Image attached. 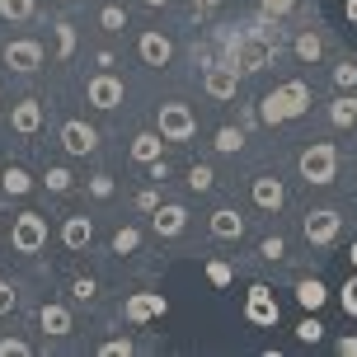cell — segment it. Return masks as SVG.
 <instances>
[{"mask_svg": "<svg viewBox=\"0 0 357 357\" xmlns=\"http://www.w3.org/2000/svg\"><path fill=\"white\" fill-rule=\"evenodd\" d=\"M226 47H231V56H226V61H231L240 75H259V71H268V66H273V47H278V38L250 29V33L226 38Z\"/></svg>", "mask_w": 357, "mask_h": 357, "instance_id": "1", "label": "cell"}, {"mask_svg": "<svg viewBox=\"0 0 357 357\" xmlns=\"http://www.w3.org/2000/svg\"><path fill=\"white\" fill-rule=\"evenodd\" d=\"M259 118L264 123H287V118H301L305 108H310V85L305 80H287V85H278L273 94H264L259 99Z\"/></svg>", "mask_w": 357, "mask_h": 357, "instance_id": "2", "label": "cell"}, {"mask_svg": "<svg viewBox=\"0 0 357 357\" xmlns=\"http://www.w3.org/2000/svg\"><path fill=\"white\" fill-rule=\"evenodd\" d=\"M296 165H301V178L310 183V188H329L334 174H339V146L334 142H310Z\"/></svg>", "mask_w": 357, "mask_h": 357, "instance_id": "3", "label": "cell"}, {"mask_svg": "<svg viewBox=\"0 0 357 357\" xmlns=\"http://www.w3.org/2000/svg\"><path fill=\"white\" fill-rule=\"evenodd\" d=\"M10 245H15L19 254L47 250V216H43V212H19L15 226H10Z\"/></svg>", "mask_w": 357, "mask_h": 357, "instance_id": "4", "label": "cell"}, {"mask_svg": "<svg viewBox=\"0 0 357 357\" xmlns=\"http://www.w3.org/2000/svg\"><path fill=\"white\" fill-rule=\"evenodd\" d=\"M197 113L188 104H160V137L165 142H193Z\"/></svg>", "mask_w": 357, "mask_h": 357, "instance_id": "5", "label": "cell"}, {"mask_svg": "<svg viewBox=\"0 0 357 357\" xmlns=\"http://www.w3.org/2000/svg\"><path fill=\"white\" fill-rule=\"evenodd\" d=\"M339 231H343V216L334 212V207H315V212H305V221H301V235L310 245H334Z\"/></svg>", "mask_w": 357, "mask_h": 357, "instance_id": "6", "label": "cell"}, {"mask_svg": "<svg viewBox=\"0 0 357 357\" xmlns=\"http://www.w3.org/2000/svg\"><path fill=\"white\" fill-rule=\"evenodd\" d=\"M278 315H282V310H278V296H273L264 282H254L250 296H245V320H250L254 329H273Z\"/></svg>", "mask_w": 357, "mask_h": 357, "instance_id": "7", "label": "cell"}, {"mask_svg": "<svg viewBox=\"0 0 357 357\" xmlns=\"http://www.w3.org/2000/svg\"><path fill=\"white\" fill-rule=\"evenodd\" d=\"M85 99H89L94 108H99V113H108V108H118V104H123V80H118L113 71L89 75V80H85Z\"/></svg>", "mask_w": 357, "mask_h": 357, "instance_id": "8", "label": "cell"}, {"mask_svg": "<svg viewBox=\"0 0 357 357\" xmlns=\"http://www.w3.org/2000/svg\"><path fill=\"white\" fill-rule=\"evenodd\" d=\"M5 66L19 75H33L38 66H43V43H33V38H15V43H5Z\"/></svg>", "mask_w": 357, "mask_h": 357, "instance_id": "9", "label": "cell"}, {"mask_svg": "<svg viewBox=\"0 0 357 357\" xmlns=\"http://www.w3.org/2000/svg\"><path fill=\"white\" fill-rule=\"evenodd\" d=\"M202 89H207L212 99H235V89H240V71H235L231 61H212V66L202 71Z\"/></svg>", "mask_w": 357, "mask_h": 357, "instance_id": "10", "label": "cell"}, {"mask_svg": "<svg viewBox=\"0 0 357 357\" xmlns=\"http://www.w3.org/2000/svg\"><path fill=\"white\" fill-rule=\"evenodd\" d=\"M165 310H169V301H165L160 291H137V296H127V305H123L127 324H146V320H160Z\"/></svg>", "mask_w": 357, "mask_h": 357, "instance_id": "11", "label": "cell"}, {"mask_svg": "<svg viewBox=\"0 0 357 357\" xmlns=\"http://www.w3.org/2000/svg\"><path fill=\"white\" fill-rule=\"evenodd\" d=\"M61 146H66V155H94L99 132H94L89 123H80V118H71V123L61 127Z\"/></svg>", "mask_w": 357, "mask_h": 357, "instance_id": "12", "label": "cell"}, {"mask_svg": "<svg viewBox=\"0 0 357 357\" xmlns=\"http://www.w3.org/2000/svg\"><path fill=\"white\" fill-rule=\"evenodd\" d=\"M151 226H155L160 240H174V235H183V226H188V207H178V202H160L155 216H151Z\"/></svg>", "mask_w": 357, "mask_h": 357, "instance_id": "13", "label": "cell"}, {"mask_svg": "<svg viewBox=\"0 0 357 357\" xmlns=\"http://www.w3.org/2000/svg\"><path fill=\"white\" fill-rule=\"evenodd\" d=\"M282 202H287L282 178H273V174L254 178V207H259V212H282Z\"/></svg>", "mask_w": 357, "mask_h": 357, "instance_id": "14", "label": "cell"}, {"mask_svg": "<svg viewBox=\"0 0 357 357\" xmlns=\"http://www.w3.org/2000/svg\"><path fill=\"white\" fill-rule=\"evenodd\" d=\"M10 127H15L19 137H33L38 127H43V99H19L10 108Z\"/></svg>", "mask_w": 357, "mask_h": 357, "instance_id": "15", "label": "cell"}, {"mask_svg": "<svg viewBox=\"0 0 357 357\" xmlns=\"http://www.w3.org/2000/svg\"><path fill=\"white\" fill-rule=\"evenodd\" d=\"M89 240H94V221H89V216H66V221H61V245L71 254L89 250Z\"/></svg>", "mask_w": 357, "mask_h": 357, "instance_id": "16", "label": "cell"}, {"mask_svg": "<svg viewBox=\"0 0 357 357\" xmlns=\"http://www.w3.org/2000/svg\"><path fill=\"white\" fill-rule=\"evenodd\" d=\"M137 52H142L146 66H169V61H174V43H169L165 33H142Z\"/></svg>", "mask_w": 357, "mask_h": 357, "instance_id": "17", "label": "cell"}, {"mask_svg": "<svg viewBox=\"0 0 357 357\" xmlns=\"http://www.w3.org/2000/svg\"><path fill=\"white\" fill-rule=\"evenodd\" d=\"M38 324H43L52 339H66V334L75 329V324H71V310H66V305H56V301H47L43 310H38Z\"/></svg>", "mask_w": 357, "mask_h": 357, "instance_id": "18", "label": "cell"}, {"mask_svg": "<svg viewBox=\"0 0 357 357\" xmlns=\"http://www.w3.org/2000/svg\"><path fill=\"white\" fill-rule=\"evenodd\" d=\"M212 235L216 240H240V235H245V216L235 212V207H216L212 212Z\"/></svg>", "mask_w": 357, "mask_h": 357, "instance_id": "19", "label": "cell"}, {"mask_svg": "<svg viewBox=\"0 0 357 357\" xmlns=\"http://www.w3.org/2000/svg\"><path fill=\"white\" fill-rule=\"evenodd\" d=\"M329 123L334 127H357V94L353 89H343L339 99L329 104Z\"/></svg>", "mask_w": 357, "mask_h": 357, "instance_id": "20", "label": "cell"}, {"mask_svg": "<svg viewBox=\"0 0 357 357\" xmlns=\"http://www.w3.org/2000/svg\"><path fill=\"white\" fill-rule=\"evenodd\" d=\"M160 146H165L160 132H142V137H132V160H137V165L160 160Z\"/></svg>", "mask_w": 357, "mask_h": 357, "instance_id": "21", "label": "cell"}, {"mask_svg": "<svg viewBox=\"0 0 357 357\" xmlns=\"http://www.w3.org/2000/svg\"><path fill=\"white\" fill-rule=\"evenodd\" d=\"M296 301H301L305 310H320V305L329 301V291H324L320 278H301V282H296Z\"/></svg>", "mask_w": 357, "mask_h": 357, "instance_id": "22", "label": "cell"}, {"mask_svg": "<svg viewBox=\"0 0 357 357\" xmlns=\"http://www.w3.org/2000/svg\"><path fill=\"white\" fill-rule=\"evenodd\" d=\"M0 188H5V197H24L29 188H33V174H29V169H19V165H10V169L0 174Z\"/></svg>", "mask_w": 357, "mask_h": 357, "instance_id": "23", "label": "cell"}, {"mask_svg": "<svg viewBox=\"0 0 357 357\" xmlns=\"http://www.w3.org/2000/svg\"><path fill=\"white\" fill-rule=\"evenodd\" d=\"M99 29H104V33H123L127 29V10L123 5H104V10H99Z\"/></svg>", "mask_w": 357, "mask_h": 357, "instance_id": "24", "label": "cell"}, {"mask_svg": "<svg viewBox=\"0 0 357 357\" xmlns=\"http://www.w3.org/2000/svg\"><path fill=\"white\" fill-rule=\"evenodd\" d=\"M137 245H142V231L137 226H118L113 231V254H137Z\"/></svg>", "mask_w": 357, "mask_h": 357, "instance_id": "25", "label": "cell"}, {"mask_svg": "<svg viewBox=\"0 0 357 357\" xmlns=\"http://www.w3.org/2000/svg\"><path fill=\"white\" fill-rule=\"evenodd\" d=\"M216 151H221V155H235V151H240V146H245V132H240V127H221V132H216Z\"/></svg>", "mask_w": 357, "mask_h": 357, "instance_id": "26", "label": "cell"}, {"mask_svg": "<svg viewBox=\"0 0 357 357\" xmlns=\"http://www.w3.org/2000/svg\"><path fill=\"white\" fill-rule=\"evenodd\" d=\"M320 52H324L320 33H301L296 38V56H301V61H320Z\"/></svg>", "mask_w": 357, "mask_h": 357, "instance_id": "27", "label": "cell"}, {"mask_svg": "<svg viewBox=\"0 0 357 357\" xmlns=\"http://www.w3.org/2000/svg\"><path fill=\"white\" fill-rule=\"evenodd\" d=\"M33 15V0H0V19H10V24H19V19Z\"/></svg>", "mask_w": 357, "mask_h": 357, "instance_id": "28", "label": "cell"}, {"mask_svg": "<svg viewBox=\"0 0 357 357\" xmlns=\"http://www.w3.org/2000/svg\"><path fill=\"white\" fill-rule=\"evenodd\" d=\"M43 183H47V188H52V193H71V169H61V165H52V169H47V174H43Z\"/></svg>", "mask_w": 357, "mask_h": 357, "instance_id": "29", "label": "cell"}, {"mask_svg": "<svg viewBox=\"0 0 357 357\" xmlns=\"http://www.w3.org/2000/svg\"><path fill=\"white\" fill-rule=\"evenodd\" d=\"M212 183H216V174L207 165H193V169H188V188H193V193H212Z\"/></svg>", "mask_w": 357, "mask_h": 357, "instance_id": "30", "label": "cell"}, {"mask_svg": "<svg viewBox=\"0 0 357 357\" xmlns=\"http://www.w3.org/2000/svg\"><path fill=\"white\" fill-rule=\"evenodd\" d=\"M259 259H268V264H278V259H287V240H282V235H268L264 245H259Z\"/></svg>", "mask_w": 357, "mask_h": 357, "instance_id": "31", "label": "cell"}, {"mask_svg": "<svg viewBox=\"0 0 357 357\" xmlns=\"http://www.w3.org/2000/svg\"><path fill=\"white\" fill-rule=\"evenodd\" d=\"M296 339H301V343H320L324 339V324L315 320V315H305V320L296 324Z\"/></svg>", "mask_w": 357, "mask_h": 357, "instance_id": "32", "label": "cell"}, {"mask_svg": "<svg viewBox=\"0 0 357 357\" xmlns=\"http://www.w3.org/2000/svg\"><path fill=\"white\" fill-rule=\"evenodd\" d=\"M71 52H75V29H71V24H56V56L66 61Z\"/></svg>", "mask_w": 357, "mask_h": 357, "instance_id": "33", "label": "cell"}, {"mask_svg": "<svg viewBox=\"0 0 357 357\" xmlns=\"http://www.w3.org/2000/svg\"><path fill=\"white\" fill-rule=\"evenodd\" d=\"M259 10H264V19H287L296 10V0H259Z\"/></svg>", "mask_w": 357, "mask_h": 357, "instance_id": "34", "label": "cell"}, {"mask_svg": "<svg viewBox=\"0 0 357 357\" xmlns=\"http://www.w3.org/2000/svg\"><path fill=\"white\" fill-rule=\"evenodd\" d=\"M207 278H212V287H231V264L226 259H212L207 264Z\"/></svg>", "mask_w": 357, "mask_h": 357, "instance_id": "35", "label": "cell"}, {"mask_svg": "<svg viewBox=\"0 0 357 357\" xmlns=\"http://www.w3.org/2000/svg\"><path fill=\"white\" fill-rule=\"evenodd\" d=\"M334 85H339V89H353V85H357V61H343V66H334Z\"/></svg>", "mask_w": 357, "mask_h": 357, "instance_id": "36", "label": "cell"}, {"mask_svg": "<svg viewBox=\"0 0 357 357\" xmlns=\"http://www.w3.org/2000/svg\"><path fill=\"white\" fill-rule=\"evenodd\" d=\"M339 301H343V315H357V273L343 282V296H339Z\"/></svg>", "mask_w": 357, "mask_h": 357, "instance_id": "37", "label": "cell"}, {"mask_svg": "<svg viewBox=\"0 0 357 357\" xmlns=\"http://www.w3.org/2000/svg\"><path fill=\"white\" fill-rule=\"evenodd\" d=\"M75 301H94V296H99V287H94V278H75Z\"/></svg>", "mask_w": 357, "mask_h": 357, "instance_id": "38", "label": "cell"}, {"mask_svg": "<svg viewBox=\"0 0 357 357\" xmlns=\"http://www.w3.org/2000/svg\"><path fill=\"white\" fill-rule=\"evenodd\" d=\"M89 193L94 197H113V174H94L89 178Z\"/></svg>", "mask_w": 357, "mask_h": 357, "instance_id": "39", "label": "cell"}, {"mask_svg": "<svg viewBox=\"0 0 357 357\" xmlns=\"http://www.w3.org/2000/svg\"><path fill=\"white\" fill-rule=\"evenodd\" d=\"M0 357H29V343L24 339H0Z\"/></svg>", "mask_w": 357, "mask_h": 357, "instance_id": "40", "label": "cell"}, {"mask_svg": "<svg viewBox=\"0 0 357 357\" xmlns=\"http://www.w3.org/2000/svg\"><path fill=\"white\" fill-rule=\"evenodd\" d=\"M99 353H104V357H127V353H132V339H108Z\"/></svg>", "mask_w": 357, "mask_h": 357, "instance_id": "41", "label": "cell"}, {"mask_svg": "<svg viewBox=\"0 0 357 357\" xmlns=\"http://www.w3.org/2000/svg\"><path fill=\"white\" fill-rule=\"evenodd\" d=\"M137 207H142V212H155V207H160L155 188H142V193H137Z\"/></svg>", "mask_w": 357, "mask_h": 357, "instance_id": "42", "label": "cell"}, {"mask_svg": "<svg viewBox=\"0 0 357 357\" xmlns=\"http://www.w3.org/2000/svg\"><path fill=\"white\" fill-rule=\"evenodd\" d=\"M10 310H15V287L0 282V315H10Z\"/></svg>", "mask_w": 357, "mask_h": 357, "instance_id": "43", "label": "cell"}, {"mask_svg": "<svg viewBox=\"0 0 357 357\" xmlns=\"http://www.w3.org/2000/svg\"><path fill=\"white\" fill-rule=\"evenodd\" d=\"M339 353L343 357H357V334H343V339H339Z\"/></svg>", "mask_w": 357, "mask_h": 357, "instance_id": "44", "label": "cell"}, {"mask_svg": "<svg viewBox=\"0 0 357 357\" xmlns=\"http://www.w3.org/2000/svg\"><path fill=\"white\" fill-rule=\"evenodd\" d=\"M193 10H197V15H216V10H221V0H197Z\"/></svg>", "mask_w": 357, "mask_h": 357, "instance_id": "45", "label": "cell"}, {"mask_svg": "<svg viewBox=\"0 0 357 357\" xmlns=\"http://www.w3.org/2000/svg\"><path fill=\"white\" fill-rule=\"evenodd\" d=\"M348 24H357V0H348Z\"/></svg>", "mask_w": 357, "mask_h": 357, "instance_id": "46", "label": "cell"}, {"mask_svg": "<svg viewBox=\"0 0 357 357\" xmlns=\"http://www.w3.org/2000/svg\"><path fill=\"white\" fill-rule=\"evenodd\" d=\"M348 259H353V268H357V240H353V250H348Z\"/></svg>", "mask_w": 357, "mask_h": 357, "instance_id": "47", "label": "cell"}, {"mask_svg": "<svg viewBox=\"0 0 357 357\" xmlns=\"http://www.w3.org/2000/svg\"><path fill=\"white\" fill-rule=\"evenodd\" d=\"M146 5H151V10H155V5H169V0H146Z\"/></svg>", "mask_w": 357, "mask_h": 357, "instance_id": "48", "label": "cell"}]
</instances>
